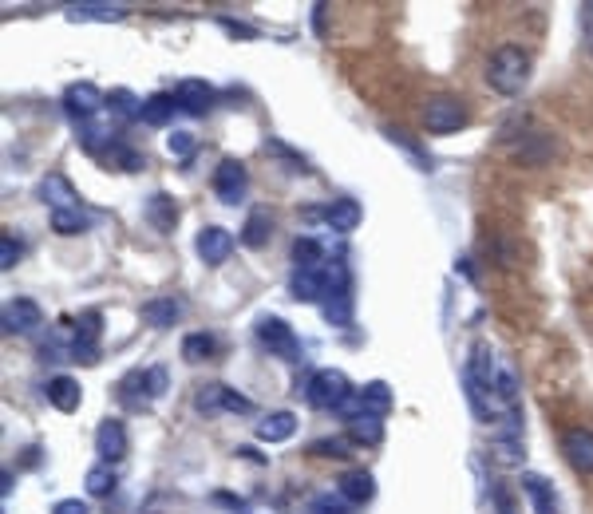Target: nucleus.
<instances>
[{
	"mask_svg": "<svg viewBox=\"0 0 593 514\" xmlns=\"http://www.w3.org/2000/svg\"><path fill=\"white\" fill-rule=\"evenodd\" d=\"M147 222H151V230L155 234H174V226H178V202L170 198V194H151V202H147Z\"/></svg>",
	"mask_w": 593,
	"mask_h": 514,
	"instance_id": "nucleus-22",
	"label": "nucleus"
},
{
	"mask_svg": "<svg viewBox=\"0 0 593 514\" xmlns=\"http://www.w3.org/2000/svg\"><path fill=\"white\" fill-rule=\"evenodd\" d=\"M254 333H257V344H261L269 356H281V360H297V356H301V341H297L293 325L281 321V317H257Z\"/></svg>",
	"mask_w": 593,
	"mask_h": 514,
	"instance_id": "nucleus-4",
	"label": "nucleus"
},
{
	"mask_svg": "<svg viewBox=\"0 0 593 514\" xmlns=\"http://www.w3.org/2000/svg\"><path fill=\"white\" fill-rule=\"evenodd\" d=\"M174 111H178L174 91H155V95L143 99V123L147 127H167L170 119H174Z\"/></svg>",
	"mask_w": 593,
	"mask_h": 514,
	"instance_id": "nucleus-26",
	"label": "nucleus"
},
{
	"mask_svg": "<svg viewBox=\"0 0 593 514\" xmlns=\"http://www.w3.org/2000/svg\"><path fill=\"white\" fill-rule=\"evenodd\" d=\"M518 487H522V495L530 499L534 514H562L558 511V495H554V487H550L542 475H530V471H526Z\"/></svg>",
	"mask_w": 593,
	"mask_h": 514,
	"instance_id": "nucleus-20",
	"label": "nucleus"
},
{
	"mask_svg": "<svg viewBox=\"0 0 593 514\" xmlns=\"http://www.w3.org/2000/svg\"><path fill=\"white\" fill-rule=\"evenodd\" d=\"M222 28H226V32H234V36H257L254 28H246V24H234V20H222Z\"/></svg>",
	"mask_w": 593,
	"mask_h": 514,
	"instance_id": "nucleus-42",
	"label": "nucleus"
},
{
	"mask_svg": "<svg viewBox=\"0 0 593 514\" xmlns=\"http://www.w3.org/2000/svg\"><path fill=\"white\" fill-rule=\"evenodd\" d=\"M0 321H4V333L8 337H24V333H36L44 325V309L32 297H12L4 305V317Z\"/></svg>",
	"mask_w": 593,
	"mask_h": 514,
	"instance_id": "nucleus-9",
	"label": "nucleus"
},
{
	"mask_svg": "<svg viewBox=\"0 0 593 514\" xmlns=\"http://www.w3.org/2000/svg\"><path fill=\"white\" fill-rule=\"evenodd\" d=\"M119 400H123L131 412L151 408V392H147V372H143V368H135V372H127V376L119 380Z\"/></svg>",
	"mask_w": 593,
	"mask_h": 514,
	"instance_id": "nucleus-24",
	"label": "nucleus"
},
{
	"mask_svg": "<svg viewBox=\"0 0 593 514\" xmlns=\"http://www.w3.org/2000/svg\"><path fill=\"white\" fill-rule=\"evenodd\" d=\"M356 443L344 435V439H321V443H313V455H321V459H344V451H352Z\"/></svg>",
	"mask_w": 593,
	"mask_h": 514,
	"instance_id": "nucleus-35",
	"label": "nucleus"
},
{
	"mask_svg": "<svg viewBox=\"0 0 593 514\" xmlns=\"http://www.w3.org/2000/svg\"><path fill=\"white\" fill-rule=\"evenodd\" d=\"M48 218H52V230L64 234V238H76V234H84L91 226V218L84 210H60V214H48Z\"/></svg>",
	"mask_w": 593,
	"mask_h": 514,
	"instance_id": "nucleus-33",
	"label": "nucleus"
},
{
	"mask_svg": "<svg viewBox=\"0 0 593 514\" xmlns=\"http://www.w3.org/2000/svg\"><path fill=\"white\" fill-rule=\"evenodd\" d=\"M147 392H151V404L167 392V368H147Z\"/></svg>",
	"mask_w": 593,
	"mask_h": 514,
	"instance_id": "nucleus-39",
	"label": "nucleus"
},
{
	"mask_svg": "<svg viewBox=\"0 0 593 514\" xmlns=\"http://www.w3.org/2000/svg\"><path fill=\"white\" fill-rule=\"evenodd\" d=\"M127 451H131L127 424H123V420H115V416H107V420L95 428V455H99V463L115 467L119 459H127Z\"/></svg>",
	"mask_w": 593,
	"mask_h": 514,
	"instance_id": "nucleus-7",
	"label": "nucleus"
},
{
	"mask_svg": "<svg viewBox=\"0 0 593 514\" xmlns=\"http://www.w3.org/2000/svg\"><path fill=\"white\" fill-rule=\"evenodd\" d=\"M210 190H214V198H218L222 206H238V202H246V194H250V171H246V163H238V159H222L218 171H214V178H210Z\"/></svg>",
	"mask_w": 593,
	"mask_h": 514,
	"instance_id": "nucleus-5",
	"label": "nucleus"
},
{
	"mask_svg": "<svg viewBox=\"0 0 593 514\" xmlns=\"http://www.w3.org/2000/svg\"><path fill=\"white\" fill-rule=\"evenodd\" d=\"M234 246L238 242H234V234L226 226H202L198 238H194V250H198V257L206 265H226L230 254H234Z\"/></svg>",
	"mask_w": 593,
	"mask_h": 514,
	"instance_id": "nucleus-11",
	"label": "nucleus"
},
{
	"mask_svg": "<svg viewBox=\"0 0 593 514\" xmlns=\"http://www.w3.org/2000/svg\"><path fill=\"white\" fill-rule=\"evenodd\" d=\"M297 435V416L293 412H269L261 424H257V439L261 443H285V439H293Z\"/></svg>",
	"mask_w": 593,
	"mask_h": 514,
	"instance_id": "nucleus-23",
	"label": "nucleus"
},
{
	"mask_svg": "<svg viewBox=\"0 0 593 514\" xmlns=\"http://www.w3.org/2000/svg\"><path fill=\"white\" fill-rule=\"evenodd\" d=\"M491 459H495L499 467H518V463H522V439H514V435H495V439H491Z\"/></svg>",
	"mask_w": 593,
	"mask_h": 514,
	"instance_id": "nucleus-32",
	"label": "nucleus"
},
{
	"mask_svg": "<svg viewBox=\"0 0 593 514\" xmlns=\"http://www.w3.org/2000/svg\"><path fill=\"white\" fill-rule=\"evenodd\" d=\"M214 352H218V337H210V333H186L182 337V360L186 364H202Z\"/></svg>",
	"mask_w": 593,
	"mask_h": 514,
	"instance_id": "nucleus-29",
	"label": "nucleus"
},
{
	"mask_svg": "<svg viewBox=\"0 0 593 514\" xmlns=\"http://www.w3.org/2000/svg\"><path fill=\"white\" fill-rule=\"evenodd\" d=\"M115 483H119V479H115V471H111L107 463L91 467V471L84 475V487H87V495H91V499H107V495L115 491Z\"/></svg>",
	"mask_w": 593,
	"mask_h": 514,
	"instance_id": "nucleus-31",
	"label": "nucleus"
},
{
	"mask_svg": "<svg viewBox=\"0 0 593 514\" xmlns=\"http://www.w3.org/2000/svg\"><path fill=\"white\" fill-rule=\"evenodd\" d=\"M194 147H198V143H194V135H190V131H174V135L167 139V151L174 155V159H182V163L194 155Z\"/></svg>",
	"mask_w": 593,
	"mask_h": 514,
	"instance_id": "nucleus-37",
	"label": "nucleus"
},
{
	"mask_svg": "<svg viewBox=\"0 0 593 514\" xmlns=\"http://www.w3.org/2000/svg\"><path fill=\"white\" fill-rule=\"evenodd\" d=\"M269 234H273V218H269V210H250V218H246V226H242V234H238V242L246 246V250H261L265 242H269Z\"/></svg>",
	"mask_w": 593,
	"mask_h": 514,
	"instance_id": "nucleus-25",
	"label": "nucleus"
},
{
	"mask_svg": "<svg viewBox=\"0 0 593 514\" xmlns=\"http://www.w3.org/2000/svg\"><path fill=\"white\" fill-rule=\"evenodd\" d=\"M305 400L317 408V412H340L348 400H352V384L340 368H317L305 384Z\"/></svg>",
	"mask_w": 593,
	"mask_h": 514,
	"instance_id": "nucleus-2",
	"label": "nucleus"
},
{
	"mask_svg": "<svg viewBox=\"0 0 593 514\" xmlns=\"http://www.w3.org/2000/svg\"><path fill=\"white\" fill-rule=\"evenodd\" d=\"M214 87L206 84V80H182V84L174 87V103H178V111L182 115H194V119H202V115H210L214 111Z\"/></svg>",
	"mask_w": 593,
	"mask_h": 514,
	"instance_id": "nucleus-13",
	"label": "nucleus"
},
{
	"mask_svg": "<svg viewBox=\"0 0 593 514\" xmlns=\"http://www.w3.org/2000/svg\"><path fill=\"white\" fill-rule=\"evenodd\" d=\"M107 107H111V115L123 119V123L143 119V99H139L135 91H127V87H115V91L107 95Z\"/></svg>",
	"mask_w": 593,
	"mask_h": 514,
	"instance_id": "nucleus-28",
	"label": "nucleus"
},
{
	"mask_svg": "<svg viewBox=\"0 0 593 514\" xmlns=\"http://www.w3.org/2000/svg\"><path fill=\"white\" fill-rule=\"evenodd\" d=\"M495 507H499V514H518V507H514V491L510 487H495Z\"/></svg>",
	"mask_w": 593,
	"mask_h": 514,
	"instance_id": "nucleus-40",
	"label": "nucleus"
},
{
	"mask_svg": "<svg viewBox=\"0 0 593 514\" xmlns=\"http://www.w3.org/2000/svg\"><path fill=\"white\" fill-rule=\"evenodd\" d=\"M107 159H111V167H119V171H143V155L131 151L127 143H115V147L107 151Z\"/></svg>",
	"mask_w": 593,
	"mask_h": 514,
	"instance_id": "nucleus-34",
	"label": "nucleus"
},
{
	"mask_svg": "<svg viewBox=\"0 0 593 514\" xmlns=\"http://www.w3.org/2000/svg\"><path fill=\"white\" fill-rule=\"evenodd\" d=\"M329 257H325V246L317 242V238H297L293 242V269H317V265H325Z\"/></svg>",
	"mask_w": 593,
	"mask_h": 514,
	"instance_id": "nucleus-30",
	"label": "nucleus"
},
{
	"mask_svg": "<svg viewBox=\"0 0 593 514\" xmlns=\"http://www.w3.org/2000/svg\"><path fill=\"white\" fill-rule=\"evenodd\" d=\"M40 198L48 202L52 214H60V210H84V198L76 194V186L60 171H48L40 178Z\"/></svg>",
	"mask_w": 593,
	"mask_h": 514,
	"instance_id": "nucleus-12",
	"label": "nucleus"
},
{
	"mask_svg": "<svg viewBox=\"0 0 593 514\" xmlns=\"http://www.w3.org/2000/svg\"><path fill=\"white\" fill-rule=\"evenodd\" d=\"M123 16H127L123 4H72V8H68V20H72V24H87V20L115 24V20H123Z\"/></svg>",
	"mask_w": 593,
	"mask_h": 514,
	"instance_id": "nucleus-27",
	"label": "nucleus"
},
{
	"mask_svg": "<svg viewBox=\"0 0 593 514\" xmlns=\"http://www.w3.org/2000/svg\"><path fill=\"white\" fill-rule=\"evenodd\" d=\"M471 123V107L459 95H431L424 103V127L431 135H455Z\"/></svg>",
	"mask_w": 593,
	"mask_h": 514,
	"instance_id": "nucleus-3",
	"label": "nucleus"
},
{
	"mask_svg": "<svg viewBox=\"0 0 593 514\" xmlns=\"http://www.w3.org/2000/svg\"><path fill=\"white\" fill-rule=\"evenodd\" d=\"M313 218H321L333 234H352V230L364 222V210H360L356 198H337V202H329L325 210H313Z\"/></svg>",
	"mask_w": 593,
	"mask_h": 514,
	"instance_id": "nucleus-15",
	"label": "nucleus"
},
{
	"mask_svg": "<svg viewBox=\"0 0 593 514\" xmlns=\"http://www.w3.org/2000/svg\"><path fill=\"white\" fill-rule=\"evenodd\" d=\"M325 269H329V261L317 265V269H293V277H289V293H293V301H305V305L325 301V293H329V277H325Z\"/></svg>",
	"mask_w": 593,
	"mask_h": 514,
	"instance_id": "nucleus-14",
	"label": "nucleus"
},
{
	"mask_svg": "<svg viewBox=\"0 0 593 514\" xmlns=\"http://www.w3.org/2000/svg\"><path fill=\"white\" fill-rule=\"evenodd\" d=\"M44 392H48V404H52L56 412H64V416L80 412V404H84V388H80V380H72V376H52Z\"/></svg>",
	"mask_w": 593,
	"mask_h": 514,
	"instance_id": "nucleus-17",
	"label": "nucleus"
},
{
	"mask_svg": "<svg viewBox=\"0 0 593 514\" xmlns=\"http://www.w3.org/2000/svg\"><path fill=\"white\" fill-rule=\"evenodd\" d=\"M64 111L76 119V123H87V119H99L107 111V95L95 84H72L64 91Z\"/></svg>",
	"mask_w": 593,
	"mask_h": 514,
	"instance_id": "nucleus-8",
	"label": "nucleus"
},
{
	"mask_svg": "<svg viewBox=\"0 0 593 514\" xmlns=\"http://www.w3.org/2000/svg\"><path fill=\"white\" fill-rule=\"evenodd\" d=\"M530 80V52L522 44H499L487 60V87L495 95H518Z\"/></svg>",
	"mask_w": 593,
	"mask_h": 514,
	"instance_id": "nucleus-1",
	"label": "nucleus"
},
{
	"mask_svg": "<svg viewBox=\"0 0 593 514\" xmlns=\"http://www.w3.org/2000/svg\"><path fill=\"white\" fill-rule=\"evenodd\" d=\"M99 333H103V313H99V309L80 313V321H76V341H72V360L95 364V360H99Z\"/></svg>",
	"mask_w": 593,
	"mask_h": 514,
	"instance_id": "nucleus-10",
	"label": "nucleus"
},
{
	"mask_svg": "<svg viewBox=\"0 0 593 514\" xmlns=\"http://www.w3.org/2000/svg\"><path fill=\"white\" fill-rule=\"evenodd\" d=\"M562 455L578 475H593V431L570 428L562 435Z\"/></svg>",
	"mask_w": 593,
	"mask_h": 514,
	"instance_id": "nucleus-16",
	"label": "nucleus"
},
{
	"mask_svg": "<svg viewBox=\"0 0 593 514\" xmlns=\"http://www.w3.org/2000/svg\"><path fill=\"white\" fill-rule=\"evenodd\" d=\"M194 408L206 412V416H218V412H234V416H250L254 412V400L238 396L234 388L226 384H202L198 396H194Z\"/></svg>",
	"mask_w": 593,
	"mask_h": 514,
	"instance_id": "nucleus-6",
	"label": "nucleus"
},
{
	"mask_svg": "<svg viewBox=\"0 0 593 514\" xmlns=\"http://www.w3.org/2000/svg\"><path fill=\"white\" fill-rule=\"evenodd\" d=\"M337 495H344L352 507H364V503H372V495H376V479H372L364 467H352V471L340 475Z\"/></svg>",
	"mask_w": 593,
	"mask_h": 514,
	"instance_id": "nucleus-18",
	"label": "nucleus"
},
{
	"mask_svg": "<svg viewBox=\"0 0 593 514\" xmlns=\"http://www.w3.org/2000/svg\"><path fill=\"white\" fill-rule=\"evenodd\" d=\"M344 435L356 443V447H376L384 439V416H368V412H356L344 420Z\"/></svg>",
	"mask_w": 593,
	"mask_h": 514,
	"instance_id": "nucleus-19",
	"label": "nucleus"
},
{
	"mask_svg": "<svg viewBox=\"0 0 593 514\" xmlns=\"http://www.w3.org/2000/svg\"><path fill=\"white\" fill-rule=\"evenodd\" d=\"M143 321H147L151 329H174V325L182 321V301H178V297H151V301L143 305Z\"/></svg>",
	"mask_w": 593,
	"mask_h": 514,
	"instance_id": "nucleus-21",
	"label": "nucleus"
},
{
	"mask_svg": "<svg viewBox=\"0 0 593 514\" xmlns=\"http://www.w3.org/2000/svg\"><path fill=\"white\" fill-rule=\"evenodd\" d=\"M20 257H24V246H20L12 234H4V238H0V269H16Z\"/></svg>",
	"mask_w": 593,
	"mask_h": 514,
	"instance_id": "nucleus-38",
	"label": "nucleus"
},
{
	"mask_svg": "<svg viewBox=\"0 0 593 514\" xmlns=\"http://www.w3.org/2000/svg\"><path fill=\"white\" fill-rule=\"evenodd\" d=\"M348 499L344 495H333V491H325V495H317L313 499V514H348Z\"/></svg>",
	"mask_w": 593,
	"mask_h": 514,
	"instance_id": "nucleus-36",
	"label": "nucleus"
},
{
	"mask_svg": "<svg viewBox=\"0 0 593 514\" xmlns=\"http://www.w3.org/2000/svg\"><path fill=\"white\" fill-rule=\"evenodd\" d=\"M52 514H91V507H87L84 499H60V503L52 507Z\"/></svg>",
	"mask_w": 593,
	"mask_h": 514,
	"instance_id": "nucleus-41",
	"label": "nucleus"
}]
</instances>
